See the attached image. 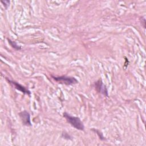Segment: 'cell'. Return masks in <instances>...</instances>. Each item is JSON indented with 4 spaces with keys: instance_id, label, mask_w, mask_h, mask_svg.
<instances>
[{
    "instance_id": "6da1fadb",
    "label": "cell",
    "mask_w": 146,
    "mask_h": 146,
    "mask_svg": "<svg viewBox=\"0 0 146 146\" xmlns=\"http://www.w3.org/2000/svg\"><path fill=\"white\" fill-rule=\"evenodd\" d=\"M63 116L66 119L67 121L74 128L80 131L84 130V126L79 117L71 116L67 112H64L63 113Z\"/></svg>"
},
{
    "instance_id": "7a4b0ae2",
    "label": "cell",
    "mask_w": 146,
    "mask_h": 146,
    "mask_svg": "<svg viewBox=\"0 0 146 146\" xmlns=\"http://www.w3.org/2000/svg\"><path fill=\"white\" fill-rule=\"evenodd\" d=\"M51 77L57 82L64 84L66 85L74 84L78 83V80L74 77L67 76H55L51 75Z\"/></svg>"
},
{
    "instance_id": "3957f363",
    "label": "cell",
    "mask_w": 146,
    "mask_h": 146,
    "mask_svg": "<svg viewBox=\"0 0 146 146\" xmlns=\"http://www.w3.org/2000/svg\"><path fill=\"white\" fill-rule=\"evenodd\" d=\"M95 87L97 91L106 96H108V93L106 86L102 82V79H99L95 83Z\"/></svg>"
},
{
    "instance_id": "277c9868",
    "label": "cell",
    "mask_w": 146,
    "mask_h": 146,
    "mask_svg": "<svg viewBox=\"0 0 146 146\" xmlns=\"http://www.w3.org/2000/svg\"><path fill=\"white\" fill-rule=\"evenodd\" d=\"M6 79L7 80V81L9 82V83H10L11 84H12L17 90L24 93L25 94H27L29 96H30L31 95V92L28 90L25 87L23 86L22 85L20 84L19 83L15 82V81H13V80H11L10 79H8L7 78H6Z\"/></svg>"
},
{
    "instance_id": "5b68a950",
    "label": "cell",
    "mask_w": 146,
    "mask_h": 146,
    "mask_svg": "<svg viewBox=\"0 0 146 146\" xmlns=\"http://www.w3.org/2000/svg\"><path fill=\"white\" fill-rule=\"evenodd\" d=\"M19 115L21 119L22 123L24 125L27 126H31L32 125L30 120V115L27 111H22L19 113Z\"/></svg>"
},
{
    "instance_id": "8992f818",
    "label": "cell",
    "mask_w": 146,
    "mask_h": 146,
    "mask_svg": "<svg viewBox=\"0 0 146 146\" xmlns=\"http://www.w3.org/2000/svg\"><path fill=\"white\" fill-rule=\"evenodd\" d=\"M7 40H8L9 43V44H10V46H11L12 47H13L14 49H15V50H19L21 49V47L19 46H18V45L16 43V42H15L14 41H12L11 40H10V39H7Z\"/></svg>"
},
{
    "instance_id": "52a82bcc",
    "label": "cell",
    "mask_w": 146,
    "mask_h": 146,
    "mask_svg": "<svg viewBox=\"0 0 146 146\" xmlns=\"http://www.w3.org/2000/svg\"><path fill=\"white\" fill-rule=\"evenodd\" d=\"M92 130L94 131V132H95V133H96L98 135V136L99 137V138H100V140H106V139L104 137V136H103V134H102V133L101 131H100L98 130V129H92Z\"/></svg>"
},
{
    "instance_id": "ba28073f",
    "label": "cell",
    "mask_w": 146,
    "mask_h": 146,
    "mask_svg": "<svg viewBox=\"0 0 146 146\" xmlns=\"http://www.w3.org/2000/svg\"><path fill=\"white\" fill-rule=\"evenodd\" d=\"M1 2L3 4L5 7L6 9H7V7H8V6H9V4H10V1H2Z\"/></svg>"
}]
</instances>
